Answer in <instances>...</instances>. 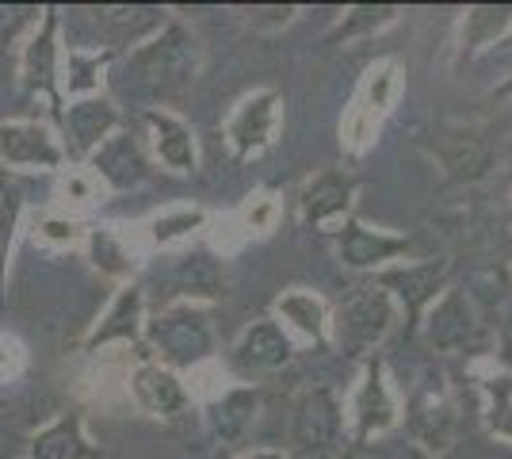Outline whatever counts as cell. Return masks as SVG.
Returning a JSON list of instances; mask_svg holds the SVG:
<instances>
[{"label": "cell", "mask_w": 512, "mask_h": 459, "mask_svg": "<svg viewBox=\"0 0 512 459\" xmlns=\"http://www.w3.org/2000/svg\"><path fill=\"white\" fill-rule=\"evenodd\" d=\"M291 440L302 456H321L341 440V406L337 398L318 387L306 391L295 402V417H291Z\"/></svg>", "instance_id": "obj_10"}, {"label": "cell", "mask_w": 512, "mask_h": 459, "mask_svg": "<svg viewBox=\"0 0 512 459\" xmlns=\"http://www.w3.org/2000/svg\"><path fill=\"white\" fill-rule=\"evenodd\" d=\"M394 322V303L383 287H363L356 299L344 306V337L356 345H375Z\"/></svg>", "instance_id": "obj_16"}, {"label": "cell", "mask_w": 512, "mask_h": 459, "mask_svg": "<svg viewBox=\"0 0 512 459\" xmlns=\"http://www.w3.org/2000/svg\"><path fill=\"white\" fill-rule=\"evenodd\" d=\"M195 69V43L192 35L169 23L161 35H153L150 43H138L127 58V88L138 96H165L169 88L184 85Z\"/></svg>", "instance_id": "obj_2"}, {"label": "cell", "mask_w": 512, "mask_h": 459, "mask_svg": "<svg viewBox=\"0 0 512 459\" xmlns=\"http://www.w3.org/2000/svg\"><path fill=\"white\" fill-rule=\"evenodd\" d=\"M440 161L455 180H482L493 165V146L474 131H451L440 142Z\"/></svg>", "instance_id": "obj_19"}, {"label": "cell", "mask_w": 512, "mask_h": 459, "mask_svg": "<svg viewBox=\"0 0 512 459\" xmlns=\"http://www.w3.org/2000/svg\"><path fill=\"white\" fill-rule=\"evenodd\" d=\"M348 196H352V184L337 173H321L310 188H306V196H302V207H306V219L310 222H333L341 219L344 211H348Z\"/></svg>", "instance_id": "obj_23"}, {"label": "cell", "mask_w": 512, "mask_h": 459, "mask_svg": "<svg viewBox=\"0 0 512 459\" xmlns=\"http://www.w3.org/2000/svg\"><path fill=\"white\" fill-rule=\"evenodd\" d=\"M27 459H100L81 414H58L27 440Z\"/></svg>", "instance_id": "obj_12"}, {"label": "cell", "mask_w": 512, "mask_h": 459, "mask_svg": "<svg viewBox=\"0 0 512 459\" xmlns=\"http://www.w3.org/2000/svg\"><path fill=\"white\" fill-rule=\"evenodd\" d=\"M146 329V295L138 284H123L115 291V299L107 303V310L100 314V322L88 329L85 352L96 356L107 345H138Z\"/></svg>", "instance_id": "obj_9"}, {"label": "cell", "mask_w": 512, "mask_h": 459, "mask_svg": "<svg viewBox=\"0 0 512 459\" xmlns=\"http://www.w3.org/2000/svg\"><path fill=\"white\" fill-rule=\"evenodd\" d=\"M276 123H279V96L272 88H264V92H253V96H245L237 104V111L230 115V123H226V138H230L237 157H253V153H260L272 142Z\"/></svg>", "instance_id": "obj_11"}, {"label": "cell", "mask_w": 512, "mask_h": 459, "mask_svg": "<svg viewBox=\"0 0 512 459\" xmlns=\"http://www.w3.org/2000/svg\"><path fill=\"white\" fill-rule=\"evenodd\" d=\"M390 459H432V456H428L421 444H402V448H398Z\"/></svg>", "instance_id": "obj_30"}, {"label": "cell", "mask_w": 512, "mask_h": 459, "mask_svg": "<svg viewBox=\"0 0 512 459\" xmlns=\"http://www.w3.org/2000/svg\"><path fill=\"white\" fill-rule=\"evenodd\" d=\"M356 421H360V437L386 433V429L398 421V406H394V398H390V387H386L383 368H379V364L367 368L360 402H356Z\"/></svg>", "instance_id": "obj_21"}, {"label": "cell", "mask_w": 512, "mask_h": 459, "mask_svg": "<svg viewBox=\"0 0 512 459\" xmlns=\"http://www.w3.org/2000/svg\"><path fill=\"white\" fill-rule=\"evenodd\" d=\"M111 62H115V50H100V46L96 50H85V46L62 50V104L100 96Z\"/></svg>", "instance_id": "obj_14"}, {"label": "cell", "mask_w": 512, "mask_h": 459, "mask_svg": "<svg viewBox=\"0 0 512 459\" xmlns=\"http://www.w3.org/2000/svg\"><path fill=\"white\" fill-rule=\"evenodd\" d=\"M0 165L12 173H62V134L46 119H0Z\"/></svg>", "instance_id": "obj_4"}, {"label": "cell", "mask_w": 512, "mask_h": 459, "mask_svg": "<svg viewBox=\"0 0 512 459\" xmlns=\"http://www.w3.org/2000/svg\"><path fill=\"white\" fill-rule=\"evenodd\" d=\"M505 360L512 364V322L505 326Z\"/></svg>", "instance_id": "obj_32"}, {"label": "cell", "mask_w": 512, "mask_h": 459, "mask_svg": "<svg viewBox=\"0 0 512 459\" xmlns=\"http://www.w3.org/2000/svg\"><path fill=\"white\" fill-rule=\"evenodd\" d=\"M27 372V345L16 333H0V383H16Z\"/></svg>", "instance_id": "obj_29"}, {"label": "cell", "mask_w": 512, "mask_h": 459, "mask_svg": "<svg viewBox=\"0 0 512 459\" xmlns=\"http://www.w3.org/2000/svg\"><path fill=\"white\" fill-rule=\"evenodd\" d=\"M23 219V192L16 184H0V299H4V280L12 264V245Z\"/></svg>", "instance_id": "obj_26"}, {"label": "cell", "mask_w": 512, "mask_h": 459, "mask_svg": "<svg viewBox=\"0 0 512 459\" xmlns=\"http://www.w3.org/2000/svg\"><path fill=\"white\" fill-rule=\"evenodd\" d=\"M428 341L436 345V349H467L474 345V337H478V322H474V310L470 303L463 299V291H448L440 303L428 310Z\"/></svg>", "instance_id": "obj_15"}, {"label": "cell", "mask_w": 512, "mask_h": 459, "mask_svg": "<svg viewBox=\"0 0 512 459\" xmlns=\"http://www.w3.org/2000/svg\"><path fill=\"white\" fill-rule=\"evenodd\" d=\"M115 131H123V115L107 96H88V100H69L58 115V134H62L65 161L85 165L92 153L104 146Z\"/></svg>", "instance_id": "obj_5"}, {"label": "cell", "mask_w": 512, "mask_h": 459, "mask_svg": "<svg viewBox=\"0 0 512 459\" xmlns=\"http://www.w3.org/2000/svg\"><path fill=\"white\" fill-rule=\"evenodd\" d=\"M234 459H283L279 452H272V448H256V452H241V456Z\"/></svg>", "instance_id": "obj_31"}, {"label": "cell", "mask_w": 512, "mask_h": 459, "mask_svg": "<svg viewBox=\"0 0 512 459\" xmlns=\"http://www.w3.org/2000/svg\"><path fill=\"white\" fill-rule=\"evenodd\" d=\"M142 341H150L157 364L165 368H199L207 364L214 352V329L211 310L203 303H188V299H172L165 310H157L146 318Z\"/></svg>", "instance_id": "obj_1"}, {"label": "cell", "mask_w": 512, "mask_h": 459, "mask_svg": "<svg viewBox=\"0 0 512 459\" xmlns=\"http://www.w3.org/2000/svg\"><path fill=\"white\" fill-rule=\"evenodd\" d=\"M138 138L150 153V161L165 165L169 173H192L199 153H195L192 127L172 115L169 108H146L138 115Z\"/></svg>", "instance_id": "obj_6"}, {"label": "cell", "mask_w": 512, "mask_h": 459, "mask_svg": "<svg viewBox=\"0 0 512 459\" xmlns=\"http://www.w3.org/2000/svg\"><path fill=\"white\" fill-rule=\"evenodd\" d=\"M127 391L138 410H146L150 417H165V421L188 414V406H192V394L180 383V375L157 360H142L127 375Z\"/></svg>", "instance_id": "obj_8"}, {"label": "cell", "mask_w": 512, "mask_h": 459, "mask_svg": "<svg viewBox=\"0 0 512 459\" xmlns=\"http://www.w3.org/2000/svg\"><path fill=\"white\" fill-rule=\"evenodd\" d=\"M207 222L203 207H176V211H161L146 222V241L153 249H165V245H176V241L192 238L195 230Z\"/></svg>", "instance_id": "obj_25"}, {"label": "cell", "mask_w": 512, "mask_h": 459, "mask_svg": "<svg viewBox=\"0 0 512 459\" xmlns=\"http://www.w3.org/2000/svg\"><path fill=\"white\" fill-rule=\"evenodd\" d=\"M88 226L77 215H65V211H54V215H43L35 222V241L46 245V249H77L85 245Z\"/></svg>", "instance_id": "obj_28"}, {"label": "cell", "mask_w": 512, "mask_h": 459, "mask_svg": "<svg viewBox=\"0 0 512 459\" xmlns=\"http://www.w3.org/2000/svg\"><path fill=\"white\" fill-rule=\"evenodd\" d=\"M20 88L31 96H46L54 108V119L62 115V46H58V8H43L31 23L20 46Z\"/></svg>", "instance_id": "obj_3"}, {"label": "cell", "mask_w": 512, "mask_h": 459, "mask_svg": "<svg viewBox=\"0 0 512 459\" xmlns=\"http://www.w3.org/2000/svg\"><path fill=\"white\" fill-rule=\"evenodd\" d=\"M85 169L96 173V180L107 192H123V188H134L150 176V153L134 131H115L100 150L88 157Z\"/></svg>", "instance_id": "obj_7"}, {"label": "cell", "mask_w": 512, "mask_h": 459, "mask_svg": "<svg viewBox=\"0 0 512 459\" xmlns=\"http://www.w3.org/2000/svg\"><path fill=\"white\" fill-rule=\"evenodd\" d=\"M440 280H444V268H436V264H409V268H398V272H386L383 291H398L406 310H421L428 299H436Z\"/></svg>", "instance_id": "obj_22"}, {"label": "cell", "mask_w": 512, "mask_h": 459, "mask_svg": "<svg viewBox=\"0 0 512 459\" xmlns=\"http://www.w3.org/2000/svg\"><path fill=\"white\" fill-rule=\"evenodd\" d=\"M107 188L96 180L92 169H62V180H58V199H62L65 215H73L77 207H92V203H104Z\"/></svg>", "instance_id": "obj_27"}, {"label": "cell", "mask_w": 512, "mask_h": 459, "mask_svg": "<svg viewBox=\"0 0 512 459\" xmlns=\"http://www.w3.org/2000/svg\"><path fill=\"white\" fill-rule=\"evenodd\" d=\"M276 314L283 318V322H287V326H295L299 333L314 337V341H321V337H325V329H329V314H325V303H321L314 291H302V287L287 291V295H279Z\"/></svg>", "instance_id": "obj_24"}, {"label": "cell", "mask_w": 512, "mask_h": 459, "mask_svg": "<svg viewBox=\"0 0 512 459\" xmlns=\"http://www.w3.org/2000/svg\"><path fill=\"white\" fill-rule=\"evenodd\" d=\"M291 360V337L279 322L260 318L234 341V364L241 372H276Z\"/></svg>", "instance_id": "obj_13"}, {"label": "cell", "mask_w": 512, "mask_h": 459, "mask_svg": "<svg viewBox=\"0 0 512 459\" xmlns=\"http://www.w3.org/2000/svg\"><path fill=\"white\" fill-rule=\"evenodd\" d=\"M256 406H260V398H256L253 387H234V391H222L211 402L214 437H222L226 444H230V440H241L245 433H249V425L256 421Z\"/></svg>", "instance_id": "obj_20"}, {"label": "cell", "mask_w": 512, "mask_h": 459, "mask_svg": "<svg viewBox=\"0 0 512 459\" xmlns=\"http://www.w3.org/2000/svg\"><path fill=\"white\" fill-rule=\"evenodd\" d=\"M85 253L92 272H100L104 280H119V287L130 284V272L138 261H134V249L127 245V238L115 226H88Z\"/></svg>", "instance_id": "obj_18"}, {"label": "cell", "mask_w": 512, "mask_h": 459, "mask_svg": "<svg viewBox=\"0 0 512 459\" xmlns=\"http://www.w3.org/2000/svg\"><path fill=\"white\" fill-rule=\"evenodd\" d=\"M409 249L406 238H394L386 230H371L363 222H348L341 230V261L348 268H379L383 261H394Z\"/></svg>", "instance_id": "obj_17"}]
</instances>
